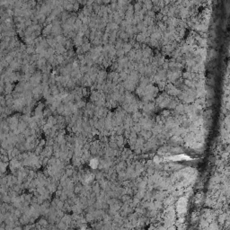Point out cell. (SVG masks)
Here are the masks:
<instances>
[{
  "mask_svg": "<svg viewBox=\"0 0 230 230\" xmlns=\"http://www.w3.org/2000/svg\"><path fill=\"white\" fill-rule=\"evenodd\" d=\"M79 7H80V4L77 1L76 3L73 4V12H77V11H79Z\"/></svg>",
  "mask_w": 230,
  "mask_h": 230,
  "instance_id": "277c9868",
  "label": "cell"
},
{
  "mask_svg": "<svg viewBox=\"0 0 230 230\" xmlns=\"http://www.w3.org/2000/svg\"><path fill=\"white\" fill-rule=\"evenodd\" d=\"M134 11H136V12H139L140 10H141V8H142V5L140 3H136L135 4V6H134Z\"/></svg>",
  "mask_w": 230,
  "mask_h": 230,
  "instance_id": "3957f363",
  "label": "cell"
},
{
  "mask_svg": "<svg viewBox=\"0 0 230 230\" xmlns=\"http://www.w3.org/2000/svg\"><path fill=\"white\" fill-rule=\"evenodd\" d=\"M90 166H91V167H92V168H96V167H97V166H99L98 160L95 159V158L92 159V160H91V162H90Z\"/></svg>",
  "mask_w": 230,
  "mask_h": 230,
  "instance_id": "7a4b0ae2",
  "label": "cell"
},
{
  "mask_svg": "<svg viewBox=\"0 0 230 230\" xmlns=\"http://www.w3.org/2000/svg\"><path fill=\"white\" fill-rule=\"evenodd\" d=\"M51 30H52V24H47L45 27H44V29L42 30V35L45 37H48L50 35V33H51Z\"/></svg>",
  "mask_w": 230,
  "mask_h": 230,
  "instance_id": "6da1fadb",
  "label": "cell"
}]
</instances>
